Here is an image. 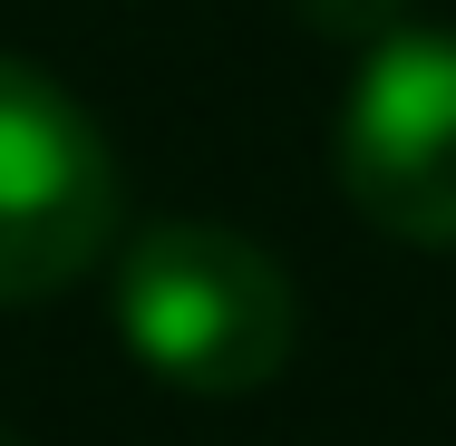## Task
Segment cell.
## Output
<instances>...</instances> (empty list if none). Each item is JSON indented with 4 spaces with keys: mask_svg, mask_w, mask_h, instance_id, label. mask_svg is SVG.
Here are the masks:
<instances>
[{
    "mask_svg": "<svg viewBox=\"0 0 456 446\" xmlns=\"http://www.w3.org/2000/svg\"><path fill=\"white\" fill-rule=\"evenodd\" d=\"M107 301L126 359L184 398H253L291 369L301 340L291 272L233 223H146L117 253Z\"/></svg>",
    "mask_w": 456,
    "mask_h": 446,
    "instance_id": "obj_1",
    "label": "cell"
},
{
    "mask_svg": "<svg viewBox=\"0 0 456 446\" xmlns=\"http://www.w3.org/2000/svg\"><path fill=\"white\" fill-rule=\"evenodd\" d=\"M117 156L97 117L29 59H0V301H49L117 243Z\"/></svg>",
    "mask_w": 456,
    "mask_h": 446,
    "instance_id": "obj_2",
    "label": "cell"
},
{
    "mask_svg": "<svg viewBox=\"0 0 456 446\" xmlns=\"http://www.w3.org/2000/svg\"><path fill=\"white\" fill-rule=\"evenodd\" d=\"M340 194L360 223L456 253V29H379L340 107Z\"/></svg>",
    "mask_w": 456,
    "mask_h": 446,
    "instance_id": "obj_3",
    "label": "cell"
},
{
    "mask_svg": "<svg viewBox=\"0 0 456 446\" xmlns=\"http://www.w3.org/2000/svg\"><path fill=\"white\" fill-rule=\"evenodd\" d=\"M0 446H20V437H10V427H0Z\"/></svg>",
    "mask_w": 456,
    "mask_h": 446,
    "instance_id": "obj_4",
    "label": "cell"
}]
</instances>
